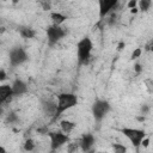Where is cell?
<instances>
[{
	"label": "cell",
	"instance_id": "obj_11",
	"mask_svg": "<svg viewBox=\"0 0 153 153\" xmlns=\"http://www.w3.org/2000/svg\"><path fill=\"white\" fill-rule=\"evenodd\" d=\"M12 98H13V92L11 85L8 84L0 85V106L5 103H8Z\"/></svg>",
	"mask_w": 153,
	"mask_h": 153
},
{
	"label": "cell",
	"instance_id": "obj_10",
	"mask_svg": "<svg viewBox=\"0 0 153 153\" xmlns=\"http://www.w3.org/2000/svg\"><path fill=\"white\" fill-rule=\"evenodd\" d=\"M94 142H96L94 135L91 134V133H85V134H82V136L80 139L79 146H80L82 152H90V151H92V148L94 146Z\"/></svg>",
	"mask_w": 153,
	"mask_h": 153
},
{
	"label": "cell",
	"instance_id": "obj_21",
	"mask_svg": "<svg viewBox=\"0 0 153 153\" xmlns=\"http://www.w3.org/2000/svg\"><path fill=\"white\" fill-rule=\"evenodd\" d=\"M142 71H143V67H142V65H141L140 62L134 63V72H135L136 74H141Z\"/></svg>",
	"mask_w": 153,
	"mask_h": 153
},
{
	"label": "cell",
	"instance_id": "obj_17",
	"mask_svg": "<svg viewBox=\"0 0 153 153\" xmlns=\"http://www.w3.org/2000/svg\"><path fill=\"white\" fill-rule=\"evenodd\" d=\"M35 147H36V143H35V141H33L32 139H26V140H25V142H24V149H25L26 152L33 151Z\"/></svg>",
	"mask_w": 153,
	"mask_h": 153
},
{
	"label": "cell",
	"instance_id": "obj_7",
	"mask_svg": "<svg viewBox=\"0 0 153 153\" xmlns=\"http://www.w3.org/2000/svg\"><path fill=\"white\" fill-rule=\"evenodd\" d=\"M29 60L26 50L22 47H13L8 53V62L12 67H18Z\"/></svg>",
	"mask_w": 153,
	"mask_h": 153
},
{
	"label": "cell",
	"instance_id": "obj_26",
	"mask_svg": "<svg viewBox=\"0 0 153 153\" xmlns=\"http://www.w3.org/2000/svg\"><path fill=\"white\" fill-rule=\"evenodd\" d=\"M0 153H6V148L0 145Z\"/></svg>",
	"mask_w": 153,
	"mask_h": 153
},
{
	"label": "cell",
	"instance_id": "obj_3",
	"mask_svg": "<svg viewBox=\"0 0 153 153\" xmlns=\"http://www.w3.org/2000/svg\"><path fill=\"white\" fill-rule=\"evenodd\" d=\"M111 105L105 99H96L91 106V112L96 122H102L105 116L110 112Z\"/></svg>",
	"mask_w": 153,
	"mask_h": 153
},
{
	"label": "cell",
	"instance_id": "obj_2",
	"mask_svg": "<svg viewBox=\"0 0 153 153\" xmlns=\"http://www.w3.org/2000/svg\"><path fill=\"white\" fill-rule=\"evenodd\" d=\"M78 105V97L72 92H62L56 96V112L55 117L61 116L65 111Z\"/></svg>",
	"mask_w": 153,
	"mask_h": 153
},
{
	"label": "cell",
	"instance_id": "obj_13",
	"mask_svg": "<svg viewBox=\"0 0 153 153\" xmlns=\"http://www.w3.org/2000/svg\"><path fill=\"white\" fill-rule=\"evenodd\" d=\"M75 122H73V121H71V120H61L60 121V128H61V130L63 131V133H66V134H68L69 135V133H72L73 131V129L75 128Z\"/></svg>",
	"mask_w": 153,
	"mask_h": 153
},
{
	"label": "cell",
	"instance_id": "obj_16",
	"mask_svg": "<svg viewBox=\"0 0 153 153\" xmlns=\"http://www.w3.org/2000/svg\"><path fill=\"white\" fill-rule=\"evenodd\" d=\"M152 6V0H137L139 12H147Z\"/></svg>",
	"mask_w": 153,
	"mask_h": 153
},
{
	"label": "cell",
	"instance_id": "obj_27",
	"mask_svg": "<svg viewBox=\"0 0 153 153\" xmlns=\"http://www.w3.org/2000/svg\"><path fill=\"white\" fill-rule=\"evenodd\" d=\"M18 1H19V0H12V2H13V4H14V5H16V4H17V2H18Z\"/></svg>",
	"mask_w": 153,
	"mask_h": 153
},
{
	"label": "cell",
	"instance_id": "obj_19",
	"mask_svg": "<svg viewBox=\"0 0 153 153\" xmlns=\"http://www.w3.org/2000/svg\"><path fill=\"white\" fill-rule=\"evenodd\" d=\"M141 54H142V49H141V48H135V49L133 50L131 55H130V60H136L137 57L141 56Z\"/></svg>",
	"mask_w": 153,
	"mask_h": 153
},
{
	"label": "cell",
	"instance_id": "obj_15",
	"mask_svg": "<svg viewBox=\"0 0 153 153\" xmlns=\"http://www.w3.org/2000/svg\"><path fill=\"white\" fill-rule=\"evenodd\" d=\"M50 19L53 22V24L55 25H61L62 23H65V20L67 19V16L61 13V12H51L50 13Z\"/></svg>",
	"mask_w": 153,
	"mask_h": 153
},
{
	"label": "cell",
	"instance_id": "obj_8",
	"mask_svg": "<svg viewBox=\"0 0 153 153\" xmlns=\"http://www.w3.org/2000/svg\"><path fill=\"white\" fill-rule=\"evenodd\" d=\"M97 1H98V10L100 18L108 16L118 5V0H97Z\"/></svg>",
	"mask_w": 153,
	"mask_h": 153
},
{
	"label": "cell",
	"instance_id": "obj_9",
	"mask_svg": "<svg viewBox=\"0 0 153 153\" xmlns=\"http://www.w3.org/2000/svg\"><path fill=\"white\" fill-rule=\"evenodd\" d=\"M11 87H12V92H13V97H20L25 93H27L29 91V87H27V84L22 80V79H14L13 82L11 84Z\"/></svg>",
	"mask_w": 153,
	"mask_h": 153
},
{
	"label": "cell",
	"instance_id": "obj_6",
	"mask_svg": "<svg viewBox=\"0 0 153 153\" xmlns=\"http://www.w3.org/2000/svg\"><path fill=\"white\" fill-rule=\"evenodd\" d=\"M49 140H50V149L51 151H57L66 143L71 141L69 135L63 133L62 130H51L47 133Z\"/></svg>",
	"mask_w": 153,
	"mask_h": 153
},
{
	"label": "cell",
	"instance_id": "obj_25",
	"mask_svg": "<svg viewBox=\"0 0 153 153\" xmlns=\"http://www.w3.org/2000/svg\"><path fill=\"white\" fill-rule=\"evenodd\" d=\"M124 45H126V44H124V42H121V43L118 44V48H117V50H122Z\"/></svg>",
	"mask_w": 153,
	"mask_h": 153
},
{
	"label": "cell",
	"instance_id": "obj_14",
	"mask_svg": "<svg viewBox=\"0 0 153 153\" xmlns=\"http://www.w3.org/2000/svg\"><path fill=\"white\" fill-rule=\"evenodd\" d=\"M19 35L25 39H31V38H35L36 31L30 26H22L19 27Z\"/></svg>",
	"mask_w": 153,
	"mask_h": 153
},
{
	"label": "cell",
	"instance_id": "obj_20",
	"mask_svg": "<svg viewBox=\"0 0 153 153\" xmlns=\"http://www.w3.org/2000/svg\"><path fill=\"white\" fill-rule=\"evenodd\" d=\"M6 121H7V122H10V123H14V122H17V121H18V116H17L14 112H11V114H8V116H7Z\"/></svg>",
	"mask_w": 153,
	"mask_h": 153
},
{
	"label": "cell",
	"instance_id": "obj_23",
	"mask_svg": "<svg viewBox=\"0 0 153 153\" xmlns=\"http://www.w3.org/2000/svg\"><path fill=\"white\" fill-rule=\"evenodd\" d=\"M127 6H128V8H129V10H130V8L136 7V6H137V0H129V1H128V4H127Z\"/></svg>",
	"mask_w": 153,
	"mask_h": 153
},
{
	"label": "cell",
	"instance_id": "obj_24",
	"mask_svg": "<svg viewBox=\"0 0 153 153\" xmlns=\"http://www.w3.org/2000/svg\"><path fill=\"white\" fill-rule=\"evenodd\" d=\"M139 12V8H137V6L136 7H134V8H130V13H133V14H136Z\"/></svg>",
	"mask_w": 153,
	"mask_h": 153
},
{
	"label": "cell",
	"instance_id": "obj_1",
	"mask_svg": "<svg viewBox=\"0 0 153 153\" xmlns=\"http://www.w3.org/2000/svg\"><path fill=\"white\" fill-rule=\"evenodd\" d=\"M76 61L79 66L87 65L93 50V42L88 36H84L76 42Z\"/></svg>",
	"mask_w": 153,
	"mask_h": 153
},
{
	"label": "cell",
	"instance_id": "obj_4",
	"mask_svg": "<svg viewBox=\"0 0 153 153\" xmlns=\"http://www.w3.org/2000/svg\"><path fill=\"white\" fill-rule=\"evenodd\" d=\"M121 133L129 140V142L134 146V147H140L141 146V141L146 137V131L143 129H139V128H131V127H123L121 129Z\"/></svg>",
	"mask_w": 153,
	"mask_h": 153
},
{
	"label": "cell",
	"instance_id": "obj_18",
	"mask_svg": "<svg viewBox=\"0 0 153 153\" xmlns=\"http://www.w3.org/2000/svg\"><path fill=\"white\" fill-rule=\"evenodd\" d=\"M111 148L115 153H126L127 152V147L122 143H112L111 145Z\"/></svg>",
	"mask_w": 153,
	"mask_h": 153
},
{
	"label": "cell",
	"instance_id": "obj_22",
	"mask_svg": "<svg viewBox=\"0 0 153 153\" xmlns=\"http://www.w3.org/2000/svg\"><path fill=\"white\" fill-rule=\"evenodd\" d=\"M6 79H7V73H6V71H5L4 68H0V82L5 81Z\"/></svg>",
	"mask_w": 153,
	"mask_h": 153
},
{
	"label": "cell",
	"instance_id": "obj_12",
	"mask_svg": "<svg viewBox=\"0 0 153 153\" xmlns=\"http://www.w3.org/2000/svg\"><path fill=\"white\" fill-rule=\"evenodd\" d=\"M42 109L44 111V114H47L48 116H55L56 112V103L51 102V100H42Z\"/></svg>",
	"mask_w": 153,
	"mask_h": 153
},
{
	"label": "cell",
	"instance_id": "obj_5",
	"mask_svg": "<svg viewBox=\"0 0 153 153\" xmlns=\"http://www.w3.org/2000/svg\"><path fill=\"white\" fill-rule=\"evenodd\" d=\"M45 35H47V42L49 47H54L65 36H66V30L61 25H55L51 24L47 26L45 29Z\"/></svg>",
	"mask_w": 153,
	"mask_h": 153
}]
</instances>
